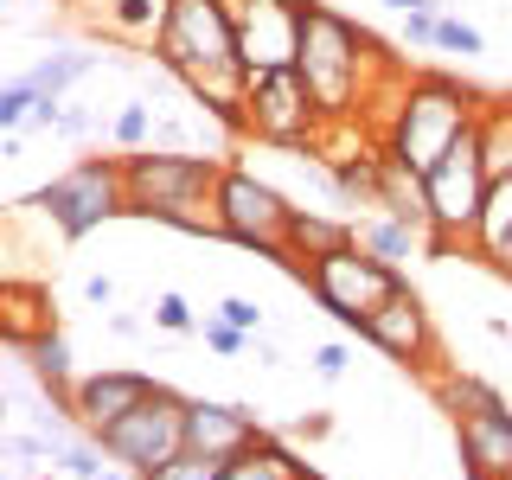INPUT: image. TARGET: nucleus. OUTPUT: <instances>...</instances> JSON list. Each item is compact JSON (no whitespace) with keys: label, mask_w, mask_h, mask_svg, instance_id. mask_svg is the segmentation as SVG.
Masks as SVG:
<instances>
[{"label":"nucleus","mask_w":512,"mask_h":480,"mask_svg":"<svg viewBox=\"0 0 512 480\" xmlns=\"http://www.w3.org/2000/svg\"><path fill=\"white\" fill-rule=\"evenodd\" d=\"M301 77H308L314 103L327 122H359L365 96L384 71H397L391 58H384V45L365 32L359 20H346L340 7H327V0H308L301 7Z\"/></svg>","instance_id":"1"},{"label":"nucleus","mask_w":512,"mask_h":480,"mask_svg":"<svg viewBox=\"0 0 512 480\" xmlns=\"http://www.w3.org/2000/svg\"><path fill=\"white\" fill-rule=\"evenodd\" d=\"M480 109H487V96L474 84H461V77H448V71H410V84L397 96V109H391V122H384L378 141H384L391 160L429 173L461 141V128L480 122Z\"/></svg>","instance_id":"2"},{"label":"nucleus","mask_w":512,"mask_h":480,"mask_svg":"<svg viewBox=\"0 0 512 480\" xmlns=\"http://www.w3.org/2000/svg\"><path fill=\"white\" fill-rule=\"evenodd\" d=\"M423 192H429V256H455V250L474 256L480 218H487L493 199V173L480 160V128H461V141L423 173Z\"/></svg>","instance_id":"3"},{"label":"nucleus","mask_w":512,"mask_h":480,"mask_svg":"<svg viewBox=\"0 0 512 480\" xmlns=\"http://www.w3.org/2000/svg\"><path fill=\"white\" fill-rule=\"evenodd\" d=\"M26 212L52 218L58 237H90L103 231L109 218L128 212V192H122V154H84L71 160L64 173H52L39 192L26 199Z\"/></svg>","instance_id":"4"},{"label":"nucleus","mask_w":512,"mask_h":480,"mask_svg":"<svg viewBox=\"0 0 512 480\" xmlns=\"http://www.w3.org/2000/svg\"><path fill=\"white\" fill-rule=\"evenodd\" d=\"M244 135H256L263 148L282 154H308L327 135V116H320L301 64H269V71H250L244 90Z\"/></svg>","instance_id":"5"},{"label":"nucleus","mask_w":512,"mask_h":480,"mask_svg":"<svg viewBox=\"0 0 512 480\" xmlns=\"http://www.w3.org/2000/svg\"><path fill=\"white\" fill-rule=\"evenodd\" d=\"M301 282H308V295L340 320L346 333H365L372 308H384V301L404 288V269L384 263V256H372L365 244H346L333 256H314V263L301 269Z\"/></svg>","instance_id":"6"},{"label":"nucleus","mask_w":512,"mask_h":480,"mask_svg":"<svg viewBox=\"0 0 512 480\" xmlns=\"http://www.w3.org/2000/svg\"><path fill=\"white\" fill-rule=\"evenodd\" d=\"M224 160L218 154H173V148H135L122 154V192H128V218H167L173 205L218 192Z\"/></svg>","instance_id":"7"},{"label":"nucleus","mask_w":512,"mask_h":480,"mask_svg":"<svg viewBox=\"0 0 512 480\" xmlns=\"http://www.w3.org/2000/svg\"><path fill=\"white\" fill-rule=\"evenodd\" d=\"M218 218H224V244H244L269 263H288V224H295V199L282 186L256 180L250 167H224L218 173Z\"/></svg>","instance_id":"8"},{"label":"nucleus","mask_w":512,"mask_h":480,"mask_svg":"<svg viewBox=\"0 0 512 480\" xmlns=\"http://www.w3.org/2000/svg\"><path fill=\"white\" fill-rule=\"evenodd\" d=\"M96 442H103L109 461H122L128 474H148V468H160V461H173L186 448V397L160 384L148 404L116 416L109 429H96Z\"/></svg>","instance_id":"9"},{"label":"nucleus","mask_w":512,"mask_h":480,"mask_svg":"<svg viewBox=\"0 0 512 480\" xmlns=\"http://www.w3.org/2000/svg\"><path fill=\"white\" fill-rule=\"evenodd\" d=\"M365 340H372L384 359L410 365V372H436V327H429V308L423 295L404 282L384 308H372V320H365Z\"/></svg>","instance_id":"10"},{"label":"nucleus","mask_w":512,"mask_h":480,"mask_svg":"<svg viewBox=\"0 0 512 480\" xmlns=\"http://www.w3.org/2000/svg\"><path fill=\"white\" fill-rule=\"evenodd\" d=\"M263 442V423L244 404H218V397H186V448L218 461H237Z\"/></svg>","instance_id":"11"},{"label":"nucleus","mask_w":512,"mask_h":480,"mask_svg":"<svg viewBox=\"0 0 512 480\" xmlns=\"http://www.w3.org/2000/svg\"><path fill=\"white\" fill-rule=\"evenodd\" d=\"M154 391L160 384L148 372H90V378H77V391H71V423L84 429V436H96V429H109L135 404H148Z\"/></svg>","instance_id":"12"},{"label":"nucleus","mask_w":512,"mask_h":480,"mask_svg":"<svg viewBox=\"0 0 512 480\" xmlns=\"http://www.w3.org/2000/svg\"><path fill=\"white\" fill-rule=\"evenodd\" d=\"M455 448H461V474L506 480L512 474V404L455 416Z\"/></svg>","instance_id":"13"},{"label":"nucleus","mask_w":512,"mask_h":480,"mask_svg":"<svg viewBox=\"0 0 512 480\" xmlns=\"http://www.w3.org/2000/svg\"><path fill=\"white\" fill-rule=\"evenodd\" d=\"M45 333H58V308H52V288L45 282H0V340L7 346H32L45 340Z\"/></svg>","instance_id":"14"},{"label":"nucleus","mask_w":512,"mask_h":480,"mask_svg":"<svg viewBox=\"0 0 512 480\" xmlns=\"http://www.w3.org/2000/svg\"><path fill=\"white\" fill-rule=\"evenodd\" d=\"M346 244H359V218L320 212V205H295V224H288V269H295V276L314 263V256H333Z\"/></svg>","instance_id":"15"},{"label":"nucleus","mask_w":512,"mask_h":480,"mask_svg":"<svg viewBox=\"0 0 512 480\" xmlns=\"http://www.w3.org/2000/svg\"><path fill=\"white\" fill-rule=\"evenodd\" d=\"M13 359H26V372L45 384L52 410H64V416H71L77 372H71V340H64V333H45V340H32V346H13Z\"/></svg>","instance_id":"16"},{"label":"nucleus","mask_w":512,"mask_h":480,"mask_svg":"<svg viewBox=\"0 0 512 480\" xmlns=\"http://www.w3.org/2000/svg\"><path fill=\"white\" fill-rule=\"evenodd\" d=\"M173 0H103V7L90 13L96 26L109 32V39H135V45H154L160 26H167Z\"/></svg>","instance_id":"17"},{"label":"nucleus","mask_w":512,"mask_h":480,"mask_svg":"<svg viewBox=\"0 0 512 480\" xmlns=\"http://www.w3.org/2000/svg\"><path fill=\"white\" fill-rule=\"evenodd\" d=\"M378 212L404 218L410 231L429 237V192H423V173L404 167V160H384V186H378Z\"/></svg>","instance_id":"18"},{"label":"nucleus","mask_w":512,"mask_h":480,"mask_svg":"<svg viewBox=\"0 0 512 480\" xmlns=\"http://www.w3.org/2000/svg\"><path fill=\"white\" fill-rule=\"evenodd\" d=\"M474 256L493 269V276H506V282H512V180L493 186L487 218H480V237H474Z\"/></svg>","instance_id":"19"},{"label":"nucleus","mask_w":512,"mask_h":480,"mask_svg":"<svg viewBox=\"0 0 512 480\" xmlns=\"http://www.w3.org/2000/svg\"><path fill=\"white\" fill-rule=\"evenodd\" d=\"M301 474H308V461H301L288 442H276V436L263 429V442H256L250 455L224 461V474H218V480H301Z\"/></svg>","instance_id":"20"},{"label":"nucleus","mask_w":512,"mask_h":480,"mask_svg":"<svg viewBox=\"0 0 512 480\" xmlns=\"http://www.w3.org/2000/svg\"><path fill=\"white\" fill-rule=\"evenodd\" d=\"M359 244L372 250V256H384V263L404 269L410 256H423V250H429V237H423V231H410V224H404V218H391V212H372V218H359Z\"/></svg>","instance_id":"21"},{"label":"nucleus","mask_w":512,"mask_h":480,"mask_svg":"<svg viewBox=\"0 0 512 480\" xmlns=\"http://www.w3.org/2000/svg\"><path fill=\"white\" fill-rule=\"evenodd\" d=\"M480 160H487V173H493V186L512 180V103H493L487 96V109H480Z\"/></svg>","instance_id":"22"},{"label":"nucleus","mask_w":512,"mask_h":480,"mask_svg":"<svg viewBox=\"0 0 512 480\" xmlns=\"http://www.w3.org/2000/svg\"><path fill=\"white\" fill-rule=\"evenodd\" d=\"M96 71V52H77V45H58V52H45L39 64H32V84H39L45 96H58V103H64V90H71V84H84V77Z\"/></svg>","instance_id":"23"},{"label":"nucleus","mask_w":512,"mask_h":480,"mask_svg":"<svg viewBox=\"0 0 512 480\" xmlns=\"http://www.w3.org/2000/svg\"><path fill=\"white\" fill-rule=\"evenodd\" d=\"M436 397H442V410H455V416H468V410H500L506 397L493 391L487 378H474V372H436Z\"/></svg>","instance_id":"24"},{"label":"nucleus","mask_w":512,"mask_h":480,"mask_svg":"<svg viewBox=\"0 0 512 480\" xmlns=\"http://www.w3.org/2000/svg\"><path fill=\"white\" fill-rule=\"evenodd\" d=\"M39 103H45V90L32 84V77H7V84H0V128H26L39 116Z\"/></svg>","instance_id":"25"},{"label":"nucleus","mask_w":512,"mask_h":480,"mask_svg":"<svg viewBox=\"0 0 512 480\" xmlns=\"http://www.w3.org/2000/svg\"><path fill=\"white\" fill-rule=\"evenodd\" d=\"M109 141H116L122 154L148 148V141H154V109H148V103H122L116 122H109Z\"/></svg>","instance_id":"26"},{"label":"nucleus","mask_w":512,"mask_h":480,"mask_svg":"<svg viewBox=\"0 0 512 480\" xmlns=\"http://www.w3.org/2000/svg\"><path fill=\"white\" fill-rule=\"evenodd\" d=\"M224 461L218 455H199V448H180L173 461H160V468H148L141 480H218Z\"/></svg>","instance_id":"27"},{"label":"nucleus","mask_w":512,"mask_h":480,"mask_svg":"<svg viewBox=\"0 0 512 480\" xmlns=\"http://www.w3.org/2000/svg\"><path fill=\"white\" fill-rule=\"evenodd\" d=\"M103 455H109V448L96 442V436H90V442H77V436H71V442L58 448V474H71V480H103V474H109V468H103Z\"/></svg>","instance_id":"28"},{"label":"nucleus","mask_w":512,"mask_h":480,"mask_svg":"<svg viewBox=\"0 0 512 480\" xmlns=\"http://www.w3.org/2000/svg\"><path fill=\"white\" fill-rule=\"evenodd\" d=\"M0 455H7V461H13L20 474H39V461H58V448L45 442L39 429H32V436H26V429H13V436L0 442Z\"/></svg>","instance_id":"29"},{"label":"nucleus","mask_w":512,"mask_h":480,"mask_svg":"<svg viewBox=\"0 0 512 480\" xmlns=\"http://www.w3.org/2000/svg\"><path fill=\"white\" fill-rule=\"evenodd\" d=\"M436 52H455V58H487V39H480V26H468V20H448V13H442V26H436Z\"/></svg>","instance_id":"30"},{"label":"nucleus","mask_w":512,"mask_h":480,"mask_svg":"<svg viewBox=\"0 0 512 480\" xmlns=\"http://www.w3.org/2000/svg\"><path fill=\"white\" fill-rule=\"evenodd\" d=\"M199 333H205V346H212V352H224V359H231V352H244V346L256 340V333L231 327V320H224V314H205V320H199Z\"/></svg>","instance_id":"31"},{"label":"nucleus","mask_w":512,"mask_h":480,"mask_svg":"<svg viewBox=\"0 0 512 480\" xmlns=\"http://www.w3.org/2000/svg\"><path fill=\"white\" fill-rule=\"evenodd\" d=\"M154 327H167V333H192V327H199V314H192V301H186V295H173V288H167V295H154Z\"/></svg>","instance_id":"32"},{"label":"nucleus","mask_w":512,"mask_h":480,"mask_svg":"<svg viewBox=\"0 0 512 480\" xmlns=\"http://www.w3.org/2000/svg\"><path fill=\"white\" fill-rule=\"evenodd\" d=\"M436 26H442V13H436V7H416V13H404V45L429 52V45H436Z\"/></svg>","instance_id":"33"},{"label":"nucleus","mask_w":512,"mask_h":480,"mask_svg":"<svg viewBox=\"0 0 512 480\" xmlns=\"http://www.w3.org/2000/svg\"><path fill=\"white\" fill-rule=\"evenodd\" d=\"M218 314L231 320V327H244V333H256V327H263V308H256L250 295H224V301H218Z\"/></svg>","instance_id":"34"},{"label":"nucleus","mask_w":512,"mask_h":480,"mask_svg":"<svg viewBox=\"0 0 512 480\" xmlns=\"http://www.w3.org/2000/svg\"><path fill=\"white\" fill-rule=\"evenodd\" d=\"M346 365H352V346H346V340L314 346V372H320V378H346Z\"/></svg>","instance_id":"35"},{"label":"nucleus","mask_w":512,"mask_h":480,"mask_svg":"<svg viewBox=\"0 0 512 480\" xmlns=\"http://www.w3.org/2000/svg\"><path fill=\"white\" fill-rule=\"evenodd\" d=\"M84 301H90V308H109V301H116V282H109V276H90L84 282Z\"/></svg>","instance_id":"36"},{"label":"nucleus","mask_w":512,"mask_h":480,"mask_svg":"<svg viewBox=\"0 0 512 480\" xmlns=\"http://www.w3.org/2000/svg\"><path fill=\"white\" fill-rule=\"evenodd\" d=\"M58 128H64V135H84V128H90V116H84V109H64V116H58Z\"/></svg>","instance_id":"37"},{"label":"nucleus","mask_w":512,"mask_h":480,"mask_svg":"<svg viewBox=\"0 0 512 480\" xmlns=\"http://www.w3.org/2000/svg\"><path fill=\"white\" fill-rule=\"evenodd\" d=\"M109 333H122V340H135V333H141V320H135V314H116V320H109Z\"/></svg>","instance_id":"38"},{"label":"nucleus","mask_w":512,"mask_h":480,"mask_svg":"<svg viewBox=\"0 0 512 480\" xmlns=\"http://www.w3.org/2000/svg\"><path fill=\"white\" fill-rule=\"evenodd\" d=\"M391 13H416V7H436V0H384Z\"/></svg>","instance_id":"39"},{"label":"nucleus","mask_w":512,"mask_h":480,"mask_svg":"<svg viewBox=\"0 0 512 480\" xmlns=\"http://www.w3.org/2000/svg\"><path fill=\"white\" fill-rule=\"evenodd\" d=\"M103 480H141V474H128V468H109V474H103Z\"/></svg>","instance_id":"40"},{"label":"nucleus","mask_w":512,"mask_h":480,"mask_svg":"<svg viewBox=\"0 0 512 480\" xmlns=\"http://www.w3.org/2000/svg\"><path fill=\"white\" fill-rule=\"evenodd\" d=\"M301 480H327V474H320V468H308V474H301Z\"/></svg>","instance_id":"41"},{"label":"nucleus","mask_w":512,"mask_h":480,"mask_svg":"<svg viewBox=\"0 0 512 480\" xmlns=\"http://www.w3.org/2000/svg\"><path fill=\"white\" fill-rule=\"evenodd\" d=\"M32 480H58V474H45V468H39V474H32Z\"/></svg>","instance_id":"42"},{"label":"nucleus","mask_w":512,"mask_h":480,"mask_svg":"<svg viewBox=\"0 0 512 480\" xmlns=\"http://www.w3.org/2000/svg\"><path fill=\"white\" fill-rule=\"evenodd\" d=\"M506 346H512V340H506Z\"/></svg>","instance_id":"43"},{"label":"nucleus","mask_w":512,"mask_h":480,"mask_svg":"<svg viewBox=\"0 0 512 480\" xmlns=\"http://www.w3.org/2000/svg\"><path fill=\"white\" fill-rule=\"evenodd\" d=\"M506 480H512V474H506Z\"/></svg>","instance_id":"44"}]
</instances>
